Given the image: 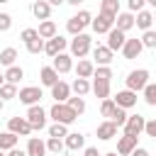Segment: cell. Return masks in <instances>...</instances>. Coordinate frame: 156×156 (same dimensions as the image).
Segmentation results:
<instances>
[{
  "instance_id": "1",
  "label": "cell",
  "mask_w": 156,
  "mask_h": 156,
  "mask_svg": "<svg viewBox=\"0 0 156 156\" xmlns=\"http://www.w3.org/2000/svg\"><path fill=\"white\" fill-rule=\"evenodd\" d=\"M49 117L54 119V124H63V127H68V124H73V122L78 119V115H76L66 102H54L51 110H49Z\"/></svg>"
},
{
  "instance_id": "2",
  "label": "cell",
  "mask_w": 156,
  "mask_h": 156,
  "mask_svg": "<svg viewBox=\"0 0 156 156\" xmlns=\"http://www.w3.org/2000/svg\"><path fill=\"white\" fill-rule=\"evenodd\" d=\"M93 22V17H90V12L88 10H80L78 15H73L68 22H66V29H68V34H73V37H78V34H83V29L88 27Z\"/></svg>"
},
{
  "instance_id": "3",
  "label": "cell",
  "mask_w": 156,
  "mask_h": 156,
  "mask_svg": "<svg viewBox=\"0 0 156 156\" xmlns=\"http://www.w3.org/2000/svg\"><path fill=\"white\" fill-rule=\"evenodd\" d=\"M27 124L32 127V132H37V129H44L46 127V110L41 107V105H32L29 110H27Z\"/></svg>"
},
{
  "instance_id": "4",
  "label": "cell",
  "mask_w": 156,
  "mask_h": 156,
  "mask_svg": "<svg viewBox=\"0 0 156 156\" xmlns=\"http://www.w3.org/2000/svg\"><path fill=\"white\" fill-rule=\"evenodd\" d=\"M146 83H149V71H146V68H136V71H132V73L127 76V90H132V93L144 90Z\"/></svg>"
},
{
  "instance_id": "5",
  "label": "cell",
  "mask_w": 156,
  "mask_h": 156,
  "mask_svg": "<svg viewBox=\"0 0 156 156\" xmlns=\"http://www.w3.org/2000/svg\"><path fill=\"white\" fill-rule=\"evenodd\" d=\"M88 51H90V37H88V34L73 37V41H71V54H73L76 58H85Z\"/></svg>"
},
{
  "instance_id": "6",
  "label": "cell",
  "mask_w": 156,
  "mask_h": 156,
  "mask_svg": "<svg viewBox=\"0 0 156 156\" xmlns=\"http://www.w3.org/2000/svg\"><path fill=\"white\" fill-rule=\"evenodd\" d=\"M17 98H20V102H24V105H39V100L44 98L41 95V88H37V85H27V88H22L20 93H17Z\"/></svg>"
},
{
  "instance_id": "7",
  "label": "cell",
  "mask_w": 156,
  "mask_h": 156,
  "mask_svg": "<svg viewBox=\"0 0 156 156\" xmlns=\"http://www.w3.org/2000/svg\"><path fill=\"white\" fill-rule=\"evenodd\" d=\"M7 132L15 134V136H29L32 134V127L27 124L24 117H10L7 119Z\"/></svg>"
},
{
  "instance_id": "8",
  "label": "cell",
  "mask_w": 156,
  "mask_h": 156,
  "mask_svg": "<svg viewBox=\"0 0 156 156\" xmlns=\"http://www.w3.org/2000/svg\"><path fill=\"white\" fill-rule=\"evenodd\" d=\"M144 122H146V117H141V115H132V117H127V122H124V134L139 139V134L144 132Z\"/></svg>"
},
{
  "instance_id": "9",
  "label": "cell",
  "mask_w": 156,
  "mask_h": 156,
  "mask_svg": "<svg viewBox=\"0 0 156 156\" xmlns=\"http://www.w3.org/2000/svg\"><path fill=\"white\" fill-rule=\"evenodd\" d=\"M68 46V41L61 37V34H56L54 39H49V41H44V51L54 58V56H58V54H63V49Z\"/></svg>"
},
{
  "instance_id": "10",
  "label": "cell",
  "mask_w": 156,
  "mask_h": 156,
  "mask_svg": "<svg viewBox=\"0 0 156 156\" xmlns=\"http://www.w3.org/2000/svg\"><path fill=\"white\" fill-rule=\"evenodd\" d=\"M112 102H115L119 110H129V107L136 105V93H132V90H119V93L112 98Z\"/></svg>"
},
{
  "instance_id": "11",
  "label": "cell",
  "mask_w": 156,
  "mask_h": 156,
  "mask_svg": "<svg viewBox=\"0 0 156 156\" xmlns=\"http://www.w3.org/2000/svg\"><path fill=\"white\" fill-rule=\"evenodd\" d=\"M90 24H93V29H95L98 34H107V32L115 27V17H110V15H102V12H100Z\"/></svg>"
},
{
  "instance_id": "12",
  "label": "cell",
  "mask_w": 156,
  "mask_h": 156,
  "mask_svg": "<svg viewBox=\"0 0 156 156\" xmlns=\"http://www.w3.org/2000/svg\"><path fill=\"white\" fill-rule=\"evenodd\" d=\"M124 41H127V37H124L119 29H115V27H112V29L107 32V44H105V46L115 54V51H119V49L124 46Z\"/></svg>"
},
{
  "instance_id": "13",
  "label": "cell",
  "mask_w": 156,
  "mask_h": 156,
  "mask_svg": "<svg viewBox=\"0 0 156 156\" xmlns=\"http://www.w3.org/2000/svg\"><path fill=\"white\" fill-rule=\"evenodd\" d=\"M134 149H136V136H127V134H124V136L117 139V151H115V154H117V156H129Z\"/></svg>"
},
{
  "instance_id": "14",
  "label": "cell",
  "mask_w": 156,
  "mask_h": 156,
  "mask_svg": "<svg viewBox=\"0 0 156 156\" xmlns=\"http://www.w3.org/2000/svg\"><path fill=\"white\" fill-rule=\"evenodd\" d=\"M56 73H68L71 68H73V56H68L66 51L63 54H58V56H54V66H51Z\"/></svg>"
},
{
  "instance_id": "15",
  "label": "cell",
  "mask_w": 156,
  "mask_h": 156,
  "mask_svg": "<svg viewBox=\"0 0 156 156\" xmlns=\"http://www.w3.org/2000/svg\"><path fill=\"white\" fill-rule=\"evenodd\" d=\"M32 15L44 22V20L51 17V5H49L46 0H37V2H32Z\"/></svg>"
},
{
  "instance_id": "16",
  "label": "cell",
  "mask_w": 156,
  "mask_h": 156,
  "mask_svg": "<svg viewBox=\"0 0 156 156\" xmlns=\"http://www.w3.org/2000/svg\"><path fill=\"white\" fill-rule=\"evenodd\" d=\"M132 27H134V15H129V12H119V15L115 17V29H119L122 34H127Z\"/></svg>"
},
{
  "instance_id": "17",
  "label": "cell",
  "mask_w": 156,
  "mask_h": 156,
  "mask_svg": "<svg viewBox=\"0 0 156 156\" xmlns=\"http://www.w3.org/2000/svg\"><path fill=\"white\" fill-rule=\"evenodd\" d=\"M51 98H54L56 102H66V100L71 98V85L63 83V80H58V83L51 88Z\"/></svg>"
},
{
  "instance_id": "18",
  "label": "cell",
  "mask_w": 156,
  "mask_h": 156,
  "mask_svg": "<svg viewBox=\"0 0 156 156\" xmlns=\"http://www.w3.org/2000/svg\"><path fill=\"white\" fill-rule=\"evenodd\" d=\"M24 154H27V156H46V146H44V141H41V139H37V136H29Z\"/></svg>"
},
{
  "instance_id": "19",
  "label": "cell",
  "mask_w": 156,
  "mask_h": 156,
  "mask_svg": "<svg viewBox=\"0 0 156 156\" xmlns=\"http://www.w3.org/2000/svg\"><path fill=\"white\" fill-rule=\"evenodd\" d=\"M37 34H39V39L44 41H49V39H54L58 32H56V24H54V20H44L41 24H39V29H37Z\"/></svg>"
},
{
  "instance_id": "20",
  "label": "cell",
  "mask_w": 156,
  "mask_h": 156,
  "mask_svg": "<svg viewBox=\"0 0 156 156\" xmlns=\"http://www.w3.org/2000/svg\"><path fill=\"white\" fill-rule=\"evenodd\" d=\"M141 51H144V49H141L139 39H127V41H124V46H122V54H124V58H136Z\"/></svg>"
},
{
  "instance_id": "21",
  "label": "cell",
  "mask_w": 156,
  "mask_h": 156,
  "mask_svg": "<svg viewBox=\"0 0 156 156\" xmlns=\"http://www.w3.org/2000/svg\"><path fill=\"white\" fill-rule=\"evenodd\" d=\"M93 58L100 63V66H110V61H112V51L107 49V46H102V44H98L95 49H93Z\"/></svg>"
},
{
  "instance_id": "22",
  "label": "cell",
  "mask_w": 156,
  "mask_h": 156,
  "mask_svg": "<svg viewBox=\"0 0 156 156\" xmlns=\"http://www.w3.org/2000/svg\"><path fill=\"white\" fill-rule=\"evenodd\" d=\"M39 78H41V85H49V88H54L61 78H58V73L51 68V66H44L41 71H39Z\"/></svg>"
},
{
  "instance_id": "23",
  "label": "cell",
  "mask_w": 156,
  "mask_h": 156,
  "mask_svg": "<svg viewBox=\"0 0 156 156\" xmlns=\"http://www.w3.org/2000/svg\"><path fill=\"white\" fill-rule=\"evenodd\" d=\"M63 146H66V149H71V151H78V149H83V146H85V136H83V134H78V132L66 134Z\"/></svg>"
},
{
  "instance_id": "24",
  "label": "cell",
  "mask_w": 156,
  "mask_h": 156,
  "mask_svg": "<svg viewBox=\"0 0 156 156\" xmlns=\"http://www.w3.org/2000/svg\"><path fill=\"white\" fill-rule=\"evenodd\" d=\"M112 136H117V127L112 124V122H102V124H98V139H102V141H110Z\"/></svg>"
},
{
  "instance_id": "25",
  "label": "cell",
  "mask_w": 156,
  "mask_h": 156,
  "mask_svg": "<svg viewBox=\"0 0 156 156\" xmlns=\"http://www.w3.org/2000/svg\"><path fill=\"white\" fill-rule=\"evenodd\" d=\"M93 71H95V66H93V61H88V58H80L78 66H76V73H78V78H83V80L93 78Z\"/></svg>"
},
{
  "instance_id": "26",
  "label": "cell",
  "mask_w": 156,
  "mask_h": 156,
  "mask_svg": "<svg viewBox=\"0 0 156 156\" xmlns=\"http://www.w3.org/2000/svg\"><path fill=\"white\" fill-rule=\"evenodd\" d=\"M2 78H5V83H10V85H17V83L24 78V71H22L20 66H10V68L2 73Z\"/></svg>"
},
{
  "instance_id": "27",
  "label": "cell",
  "mask_w": 156,
  "mask_h": 156,
  "mask_svg": "<svg viewBox=\"0 0 156 156\" xmlns=\"http://www.w3.org/2000/svg\"><path fill=\"white\" fill-rule=\"evenodd\" d=\"M151 22H154V17H151V12H146V10L136 12V17H134V24H136L139 29H144V32L151 29Z\"/></svg>"
},
{
  "instance_id": "28",
  "label": "cell",
  "mask_w": 156,
  "mask_h": 156,
  "mask_svg": "<svg viewBox=\"0 0 156 156\" xmlns=\"http://www.w3.org/2000/svg\"><path fill=\"white\" fill-rule=\"evenodd\" d=\"M90 90H93L100 100H107V98H110V83H105V80H93Z\"/></svg>"
},
{
  "instance_id": "29",
  "label": "cell",
  "mask_w": 156,
  "mask_h": 156,
  "mask_svg": "<svg viewBox=\"0 0 156 156\" xmlns=\"http://www.w3.org/2000/svg\"><path fill=\"white\" fill-rule=\"evenodd\" d=\"M100 12L102 15H110V17H117L119 15V0H102Z\"/></svg>"
},
{
  "instance_id": "30",
  "label": "cell",
  "mask_w": 156,
  "mask_h": 156,
  "mask_svg": "<svg viewBox=\"0 0 156 156\" xmlns=\"http://www.w3.org/2000/svg\"><path fill=\"white\" fill-rule=\"evenodd\" d=\"M15 146H17V136L10 134V132H2L0 134V151H10Z\"/></svg>"
},
{
  "instance_id": "31",
  "label": "cell",
  "mask_w": 156,
  "mask_h": 156,
  "mask_svg": "<svg viewBox=\"0 0 156 156\" xmlns=\"http://www.w3.org/2000/svg\"><path fill=\"white\" fill-rule=\"evenodd\" d=\"M15 58H17V51H15L12 46H7V49L0 51V63H2V66H7V68L15 66Z\"/></svg>"
},
{
  "instance_id": "32",
  "label": "cell",
  "mask_w": 156,
  "mask_h": 156,
  "mask_svg": "<svg viewBox=\"0 0 156 156\" xmlns=\"http://www.w3.org/2000/svg\"><path fill=\"white\" fill-rule=\"evenodd\" d=\"M71 90H73L78 98H83V95H88L90 83H88V80H83V78H76V80H73V85H71Z\"/></svg>"
},
{
  "instance_id": "33",
  "label": "cell",
  "mask_w": 156,
  "mask_h": 156,
  "mask_svg": "<svg viewBox=\"0 0 156 156\" xmlns=\"http://www.w3.org/2000/svg\"><path fill=\"white\" fill-rule=\"evenodd\" d=\"M115 110H117V105L112 102V98H107V100H102V102H100V115H102V117H107V122L112 119Z\"/></svg>"
},
{
  "instance_id": "34",
  "label": "cell",
  "mask_w": 156,
  "mask_h": 156,
  "mask_svg": "<svg viewBox=\"0 0 156 156\" xmlns=\"http://www.w3.org/2000/svg\"><path fill=\"white\" fill-rule=\"evenodd\" d=\"M93 78H95V80H105V83H110V78H112V68H110V66H98V68L93 71Z\"/></svg>"
},
{
  "instance_id": "35",
  "label": "cell",
  "mask_w": 156,
  "mask_h": 156,
  "mask_svg": "<svg viewBox=\"0 0 156 156\" xmlns=\"http://www.w3.org/2000/svg\"><path fill=\"white\" fill-rule=\"evenodd\" d=\"M66 105H68L76 115H83V112H85V100H83V98H78V95H76V98H68V100H66Z\"/></svg>"
},
{
  "instance_id": "36",
  "label": "cell",
  "mask_w": 156,
  "mask_h": 156,
  "mask_svg": "<svg viewBox=\"0 0 156 156\" xmlns=\"http://www.w3.org/2000/svg\"><path fill=\"white\" fill-rule=\"evenodd\" d=\"M44 146H46V151H51L54 156H61V151L66 149V146H63V139H51V136H49V141H46Z\"/></svg>"
},
{
  "instance_id": "37",
  "label": "cell",
  "mask_w": 156,
  "mask_h": 156,
  "mask_svg": "<svg viewBox=\"0 0 156 156\" xmlns=\"http://www.w3.org/2000/svg\"><path fill=\"white\" fill-rule=\"evenodd\" d=\"M12 98H17V85L2 83V85H0V100L5 102V100H12Z\"/></svg>"
},
{
  "instance_id": "38",
  "label": "cell",
  "mask_w": 156,
  "mask_h": 156,
  "mask_svg": "<svg viewBox=\"0 0 156 156\" xmlns=\"http://www.w3.org/2000/svg\"><path fill=\"white\" fill-rule=\"evenodd\" d=\"M139 44H141V49H154V46H156V32H154V29L144 32V37L139 39Z\"/></svg>"
},
{
  "instance_id": "39",
  "label": "cell",
  "mask_w": 156,
  "mask_h": 156,
  "mask_svg": "<svg viewBox=\"0 0 156 156\" xmlns=\"http://www.w3.org/2000/svg\"><path fill=\"white\" fill-rule=\"evenodd\" d=\"M144 102H146L149 107L156 105V85H154V83H146V88H144Z\"/></svg>"
},
{
  "instance_id": "40",
  "label": "cell",
  "mask_w": 156,
  "mask_h": 156,
  "mask_svg": "<svg viewBox=\"0 0 156 156\" xmlns=\"http://www.w3.org/2000/svg\"><path fill=\"white\" fill-rule=\"evenodd\" d=\"M66 134H68V129L63 124H51L49 127V136L51 139H66Z\"/></svg>"
},
{
  "instance_id": "41",
  "label": "cell",
  "mask_w": 156,
  "mask_h": 156,
  "mask_svg": "<svg viewBox=\"0 0 156 156\" xmlns=\"http://www.w3.org/2000/svg\"><path fill=\"white\" fill-rule=\"evenodd\" d=\"M20 39H22L24 44H29V41H34V39H39V34H37V29H32V27H27V29H22V34H20Z\"/></svg>"
},
{
  "instance_id": "42",
  "label": "cell",
  "mask_w": 156,
  "mask_h": 156,
  "mask_svg": "<svg viewBox=\"0 0 156 156\" xmlns=\"http://www.w3.org/2000/svg\"><path fill=\"white\" fill-rule=\"evenodd\" d=\"M24 46H27V51L34 54V56L44 51V41H41V39H34V41H29V44H24Z\"/></svg>"
},
{
  "instance_id": "43",
  "label": "cell",
  "mask_w": 156,
  "mask_h": 156,
  "mask_svg": "<svg viewBox=\"0 0 156 156\" xmlns=\"http://www.w3.org/2000/svg\"><path fill=\"white\" fill-rule=\"evenodd\" d=\"M12 27V17L7 12H0V32H7Z\"/></svg>"
},
{
  "instance_id": "44",
  "label": "cell",
  "mask_w": 156,
  "mask_h": 156,
  "mask_svg": "<svg viewBox=\"0 0 156 156\" xmlns=\"http://www.w3.org/2000/svg\"><path fill=\"white\" fill-rule=\"evenodd\" d=\"M144 132H146V136H156V119H146L144 122Z\"/></svg>"
},
{
  "instance_id": "45",
  "label": "cell",
  "mask_w": 156,
  "mask_h": 156,
  "mask_svg": "<svg viewBox=\"0 0 156 156\" xmlns=\"http://www.w3.org/2000/svg\"><path fill=\"white\" fill-rule=\"evenodd\" d=\"M141 10H144V0H129V15L141 12Z\"/></svg>"
},
{
  "instance_id": "46",
  "label": "cell",
  "mask_w": 156,
  "mask_h": 156,
  "mask_svg": "<svg viewBox=\"0 0 156 156\" xmlns=\"http://www.w3.org/2000/svg\"><path fill=\"white\" fill-rule=\"evenodd\" d=\"M129 156H151V154H149V149H141V146H136V149H134Z\"/></svg>"
},
{
  "instance_id": "47",
  "label": "cell",
  "mask_w": 156,
  "mask_h": 156,
  "mask_svg": "<svg viewBox=\"0 0 156 156\" xmlns=\"http://www.w3.org/2000/svg\"><path fill=\"white\" fill-rule=\"evenodd\" d=\"M7 156H27V154H24L22 149H17V146H15V149H10V154H7Z\"/></svg>"
},
{
  "instance_id": "48",
  "label": "cell",
  "mask_w": 156,
  "mask_h": 156,
  "mask_svg": "<svg viewBox=\"0 0 156 156\" xmlns=\"http://www.w3.org/2000/svg\"><path fill=\"white\" fill-rule=\"evenodd\" d=\"M85 156H102V154H98L95 146H88V149H85Z\"/></svg>"
},
{
  "instance_id": "49",
  "label": "cell",
  "mask_w": 156,
  "mask_h": 156,
  "mask_svg": "<svg viewBox=\"0 0 156 156\" xmlns=\"http://www.w3.org/2000/svg\"><path fill=\"white\" fill-rule=\"evenodd\" d=\"M2 83H5V78H2V73H0V85H2Z\"/></svg>"
},
{
  "instance_id": "50",
  "label": "cell",
  "mask_w": 156,
  "mask_h": 156,
  "mask_svg": "<svg viewBox=\"0 0 156 156\" xmlns=\"http://www.w3.org/2000/svg\"><path fill=\"white\" fill-rule=\"evenodd\" d=\"M105 156H117V154H115V151H110V154H105Z\"/></svg>"
},
{
  "instance_id": "51",
  "label": "cell",
  "mask_w": 156,
  "mask_h": 156,
  "mask_svg": "<svg viewBox=\"0 0 156 156\" xmlns=\"http://www.w3.org/2000/svg\"><path fill=\"white\" fill-rule=\"evenodd\" d=\"M2 107H5V102H2V100H0V110H2Z\"/></svg>"
},
{
  "instance_id": "52",
  "label": "cell",
  "mask_w": 156,
  "mask_h": 156,
  "mask_svg": "<svg viewBox=\"0 0 156 156\" xmlns=\"http://www.w3.org/2000/svg\"><path fill=\"white\" fill-rule=\"evenodd\" d=\"M0 156H5V154H2V151H0Z\"/></svg>"
}]
</instances>
